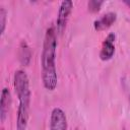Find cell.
Wrapping results in <instances>:
<instances>
[{
  "instance_id": "cell-1",
  "label": "cell",
  "mask_w": 130,
  "mask_h": 130,
  "mask_svg": "<svg viewBox=\"0 0 130 130\" xmlns=\"http://www.w3.org/2000/svg\"><path fill=\"white\" fill-rule=\"evenodd\" d=\"M56 49L57 39L54 27H49L46 30L43 51L41 56L42 65V81L44 87L48 90H54L57 86L58 76L56 69Z\"/></svg>"
},
{
  "instance_id": "cell-2",
  "label": "cell",
  "mask_w": 130,
  "mask_h": 130,
  "mask_svg": "<svg viewBox=\"0 0 130 130\" xmlns=\"http://www.w3.org/2000/svg\"><path fill=\"white\" fill-rule=\"evenodd\" d=\"M13 85L15 93L18 98L19 105L17 110L16 130H26L29 119V106H30V88L29 80L26 73L22 70H17L14 73Z\"/></svg>"
},
{
  "instance_id": "cell-3",
  "label": "cell",
  "mask_w": 130,
  "mask_h": 130,
  "mask_svg": "<svg viewBox=\"0 0 130 130\" xmlns=\"http://www.w3.org/2000/svg\"><path fill=\"white\" fill-rule=\"evenodd\" d=\"M73 8V3L72 1L66 0L61 2L59 12H58V17H57V31L58 34L62 35L66 28L67 21L69 19V15L72 11Z\"/></svg>"
},
{
  "instance_id": "cell-4",
  "label": "cell",
  "mask_w": 130,
  "mask_h": 130,
  "mask_svg": "<svg viewBox=\"0 0 130 130\" xmlns=\"http://www.w3.org/2000/svg\"><path fill=\"white\" fill-rule=\"evenodd\" d=\"M50 130H67V118L64 111L54 108L50 116Z\"/></svg>"
},
{
  "instance_id": "cell-5",
  "label": "cell",
  "mask_w": 130,
  "mask_h": 130,
  "mask_svg": "<svg viewBox=\"0 0 130 130\" xmlns=\"http://www.w3.org/2000/svg\"><path fill=\"white\" fill-rule=\"evenodd\" d=\"M114 41H115V35L113 32L109 34L107 36V38L105 39V41L103 42V45H102V49H101V52H100L101 60L108 61V60L112 59V57L114 56V53H115Z\"/></svg>"
},
{
  "instance_id": "cell-6",
  "label": "cell",
  "mask_w": 130,
  "mask_h": 130,
  "mask_svg": "<svg viewBox=\"0 0 130 130\" xmlns=\"http://www.w3.org/2000/svg\"><path fill=\"white\" fill-rule=\"evenodd\" d=\"M117 19V14L114 12H108L106 14H104L103 16H101L100 18H98L96 20H94L93 22V28L96 31H102L105 30L107 28H109L110 26H112V24H114V22Z\"/></svg>"
},
{
  "instance_id": "cell-7",
  "label": "cell",
  "mask_w": 130,
  "mask_h": 130,
  "mask_svg": "<svg viewBox=\"0 0 130 130\" xmlns=\"http://www.w3.org/2000/svg\"><path fill=\"white\" fill-rule=\"evenodd\" d=\"M11 105V95H10V91L8 88L4 87L2 89L1 92V102H0V118H1V122H4L7 115H8V111Z\"/></svg>"
},
{
  "instance_id": "cell-8",
  "label": "cell",
  "mask_w": 130,
  "mask_h": 130,
  "mask_svg": "<svg viewBox=\"0 0 130 130\" xmlns=\"http://www.w3.org/2000/svg\"><path fill=\"white\" fill-rule=\"evenodd\" d=\"M18 56H19L18 57L19 61L23 66L28 65V63L30 61V57H31V52H30V49L25 42H21V44L19 46Z\"/></svg>"
},
{
  "instance_id": "cell-9",
  "label": "cell",
  "mask_w": 130,
  "mask_h": 130,
  "mask_svg": "<svg viewBox=\"0 0 130 130\" xmlns=\"http://www.w3.org/2000/svg\"><path fill=\"white\" fill-rule=\"evenodd\" d=\"M103 5V1H96V0H91L87 3V6H88V11L92 12V13H95L98 11H100L101 9V6Z\"/></svg>"
},
{
  "instance_id": "cell-10",
  "label": "cell",
  "mask_w": 130,
  "mask_h": 130,
  "mask_svg": "<svg viewBox=\"0 0 130 130\" xmlns=\"http://www.w3.org/2000/svg\"><path fill=\"white\" fill-rule=\"evenodd\" d=\"M6 25V11L3 7H0V26H1V35H3Z\"/></svg>"
},
{
  "instance_id": "cell-11",
  "label": "cell",
  "mask_w": 130,
  "mask_h": 130,
  "mask_svg": "<svg viewBox=\"0 0 130 130\" xmlns=\"http://www.w3.org/2000/svg\"><path fill=\"white\" fill-rule=\"evenodd\" d=\"M125 4H127V5L130 7V1H125Z\"/></svg>"
}]
</instances>
